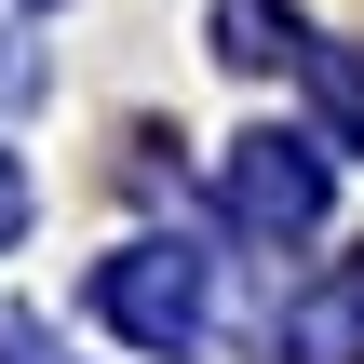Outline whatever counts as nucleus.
Returning <instances> with one entry per match:
<instances>
[{
  "label": "nucleus",
  "instance_id": "nucleus-5",
  "mask_svg": "<svg viewBox=\"0 0 364 364\" xmlns=\"http://www.w3.org/2000/svg\"><path fill=\"white\" fill-rule=\"evenodd\" d=\"M324 95L351 108V135H364V68H351V54H324Z\"/></svg>",
  "mask_w": 364,
  "mask_h": 364
},
{
  "label": "nucleus",
  "instance_id": "nucleus-3",
  "mask_svg": "<svg viewBox=\"0 0 364 364\" xmlns=\"http://www.w3.org/2000/svg\"><path fill=\"white\" fill-rule=\"evenodd\" d=\"M284 338H297V364H364V257L324 284V297H297V324H284Z\"/></svg>",
  "mask_w": 364,
  "mask_h": 364
},
{
  "label": "nucleus",
  "instance_id": "nucleus-4",
  "mask_svg": "<svg viewBox=\"0 0 364 364\" xmlns=\"http://www.w3.org/2000/svg\"><path fill=\"white\" fill-rule=\"evenodd\" d=\"M284 41H297V27H284V0H230V14H216V54H230V68H270Z\"/></svg>",
  "mask_w": 364,
  "mask_h": 364
},
{
  "label": "nucleus",
  "instance_id": "nucleus-6",
  "mask_svg": "<svg viewBox=\"0 0 364 364\" xmlns=\"http://www.w3.org/2000/svg\"><path fill=\"white\" fill-rule=\"evenodd\" d=\"M14 203H27V189H14V162H0V230H14Z\"/></svg>",
  "mask_w": 364,
  "mask_h": 364
},
{
  "label": "nucleus",
  "instance_id": "nucleus-2",
  "mask_svg": "<svg viewBox=\"0 0 364 364\" xmlns=\"http://www.w3.org/2000/svg\"><path fill=\"white\" fill-rule=\"evenodd\" d=\"M230 203H243L257 230H297V216L324 203V176H311V162H284V135H257V149H243V176H230Z\"/></svg>",
  "mask_w": 364,
  "mask_h": 364
},
{
  "label": "nucleus",
  "instance_id": "nucleus-1",
  "mask_svg": "<svg viewBox=\"0 0 364 364\" xmlns=\"http://www.w3.org/2000/svg\"><path fill=\"white\" fill-rule=\"evenodd\" d=\"M95 297H108V311H122V324H135L149 351H176V338H189V311H203V284H189L176 257H135V270H108Z\"/></svg>",
  "mask_w": 364,
  "mask_h": 364
}]
</instances>
